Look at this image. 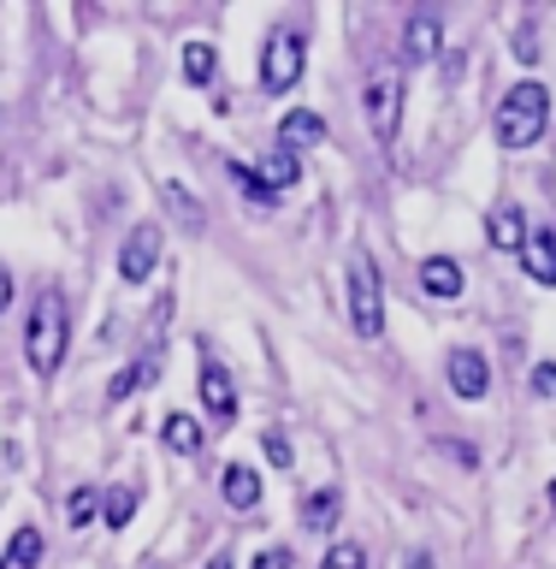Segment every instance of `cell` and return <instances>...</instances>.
Masks as SVG:
<instances>
[{"mask_svg": "<svg viewBox=\"0 0 556 569\" xmlns=\"http://www.w3.org/2000/svg\"><path fill=\"white\" fill-rule=\"evenodd\" d=\"M65 338H71V302L65 291H36L30 297V315H24V362L36 380H53L65 362Z\"/></svg>", "mask_w": 556, "mask_h": 569, "instance_id": "6da1fadb", "label": "cell"}, {"mask_svg": "<svg viewBox=\"0 0 556 569\" xmlns=\"http://www.w3.org/2000/svg\"><path fill=\"white\" fill-rule=\"evenodd\" d=\"M545 124H550V89L539 78H522L492 113V131L504 149H533L545 137Z\"/></svg>", "mask_w": 556, "mask_h": 569, "instance_id": "7a4b0ae2", "label": "cell"}, {"mask_svg": "<svg viewBox=\"0 0 556 569\" xmlns=\"http://www.w3.org/2000/svg\"><path fill=\"white\" fill-rule=\"evenodd\" d=\"M350 320L362 338H380L385 332V273L367 249L350 256Z\"/></svg>", "mask_w": 556, "mask_h": 569, "instance_id": "3957f363", "label": "cell"}, {"mask_svg": "<svg viewBox=\"0 0 556 569\" xmlns=\"http://www.w3.org/2000/svg\"><path fill=\"white\" fill-rule=\"evenodd\" d=\"M302 66H309V48H302V30H273L261 48V89L266 96H291L302 83Z\"/></svg>", "mask_w": 556, "mask_h": 569, "instance_id": "277c9868", "label": "cell"}, {"mask_svg": "<svg viewBox=\"0 0 556 569\" xmlns=\"http://www.w3.org/2000/svg\"><path fill=\"white\" fill-rule=\"evenodd\" d=\"M362 107H367V124H373V142H397V124H403V78L397 71H380L367 89H362Z\"/></svg>", "mask_w": 556, "mask_h": 569, "instance_id": "5b68a950", "label": "cell"}, {"mask_svg": "<svg viewBox=\"0 0 556 569\" xmlns=\"http://www.w3.org/2000/svg\"><path fill=\"white\" fill-rule=\"evenodd\" d=\"M444 380H451V391L462 403H479L492 391V362H486V350H474V345H456L451 356H444Z\"/></svg>", "mask_w": 556, "mask_h": 569, "instance_id": "8992f818", "label": "cell"}, {"mask_svg": "<svg viewBox=\"0 0 556 569\" xmlns=\"http://www.w3.org/2000/svg\"><path fill=\"white\" fill-rule=\"evenodd\" d=\"M154 261H160V226L154 220H142L124 231V243H119V279L124 284H142L154 273Z\"/></svg>", "mask_w": 556, "mask_h": 569, "instance_id": "52a82bcc", "label": "cell"}, {"mask_svg": "<svg viewBox=\"0 0 556 569\" xmlns=\"http://www.w3.org/2000/svg\"><path fill=\"white\" fill-rule=\"evenodd\" d=\"M202 409L213 421H237V386H231V373L220 368V362H202Z\"/></svg>", "mask_w": 556, "mask_h": 569, "instance_id": "ba28073f", "label": "cell"}, {"mask_svg": "<svg viewBox=\"0 0 556 569\" xmlns=\"http://www.w3.org/2000/svg\"><path fill=\"white\" fill-rule=\"evenodd\" d=\"M438 48H444V30H438V18L433 12H408V24H403V60H438Z\"/></svg>", "mask_w": 556, "mask_h": 569, "instance_id": "9c48e42d", "label": "cell"}, {"mask_svg": "<svg viewBox=\"0 0 556 569\" xmlns=\"http://www.w3.org/2000/svg\"><path fill=\"white\" fill-rule=\"evenodd\" d=\"M486 238L492 249H504V256H522V243H527V213L515 208V202H497L486 213Z\"/></svg>", "mask_w": 556, "mask_h": 569, "instance_id": "30bf717a", "label": "cell"}, {"mask_svg": "<svg viewBox=\"0 0 556 569\" xmlns=\"http://www.w3.org/2000/svg\"><path fill=\"white\" fill-rule=\"evenodd\" d=\"M462 284H468V279H462V261H456V256H426V261H421V291H426V297L456 302Z\"/></svg>", "mask_w": 556, "mask_h": 569, "instance_id": "8fae6325", "label": "cell"}, {"mask_svg": "<svg viewBox=\"0 0 556 569\" xmlns=\"http://www.w3.org/2000/svg\"><path fill=\"white\" fill-rule=\"evenodd\" d=\"M314 142H326V119L309 113V107H291V113L279 119V149L302 154V149H314Z\"/></svg>", "mask_w": 556, "mask_h": 569, "instance_id": "7c38bea8", "label": "cell"}, {"mask_svg": "<svg viewBox=\"0 0 556 569\" xmlns=\"http://www.w3.org/2000/svg\"><path fill=\"white\" fill-rule=\"evenodd\" d=\"M522 273L533 284H556V231H527V243H522Z\"/></svg>", "mask_w": 556, "mask_h": 569, "instance_id": "4fadbf2b", "label": "cell"}, {"mask_svg": "<svg viewBox=\"0 0 556 569\" xmlns=\"http://www.w3.org/2000/svg\"><path fill=\"white\" fill-rule=\"evenodd\" d=\"M220 498L231 510H255L261 505V475L249 469V462H225L220 469Z\"/></svg>", "mask_w": 556, "mask_h": 569, "instance_id": "5bb4252c", "label": "cell"}, {"mask_svg": "<svg viewBox=\"0 0 556 569\" xmlns=\"http://www.w3.org/2000/svg\"><path fill=\"white\" fill-rule=\"evenodd\" d=\"M160 439H166L172 457H195V451L208 445V427L195 421V416H184V409H172V416L160 421Z\"/></svg>", "mask_w": 556, "mask_h": 569, "instance_id": "9a60e30c", "label": "cell"}, {"mask_svg": "<svg viewBox=\"0 0 556 569\" xmlns=\"http://www.w3.org/2000/svg\"><path fill=\"white\" fill-rule=\"evenodd\" d=\"M154 380H160V350H142L137 362H124V368L113 373V386H107V398H113V403H124L131 391L154 386Z\"/></svg>", "mask_w": 556, "mask_h": 569, "instance_id": "2e32d148", "label": "cell"}, {"mask_svg": "<svg viewBox=\"0 0 556 569\" xmlns=\"http://www.w3.org/2000/svg\"><path fill=\"white\" fill-rule=\"evenodd\" d=\"M255 172H261V178H266V184H273L279 196H284V190H296V184H302V154H291V149H279V142H273V149H266V160H261Z\"/></svg>", "mask_w": 556, "mask_h": 569, "instance_id": "e0dca14e", "label": "cell"}, {"mask_svg": "<svg viewBox=\"0 0 556 569\" xmlns=\"http://www.w3.org/2000/svg\"><path fill=\"white\" fill-rule=\"evenodd\" d=\"M337 516H344V498H337V487H320V492L302 498V528L326 533V528H337Z\"/></svg>", "mask_w": 556, "mask_h": 569, "instance_id": "ac0fdd59", "label": "cell"}, {"mask_svg": "<svg viewBox=\"0 0 556 569\" xmlns=\"http://www.w3.org/2000/svg\"><path fill=\"white\" fill-rule=\"evenodd\" d=\"M137 505H142V487H107V498H101V522L107 528H131L137 522Z\"/></svg>", "mask_w": 556, "mask_h": 569, "instance_id": "d6986e66", "label": "cell"}, {"mask_svg": "<svg viewBox=\"0 0 556 569\" xmlns=\"http://www.w3.org/2000/svg\"><path fill=\"white\" fill-rule=\"evenodd\" d=\"M160 196H166V208L178 213V220H184V231H190V238H195V231H208V208L195 202V196H190L184 184H178V178H172V184H160Z\"/></svg>", "mask_w": 556, "mask_h": 569, "instance_id": "ffe728a7", "label": "cell"}, {"mask_svg": "<svg viewBox=\"0 0 556 569\" xmlns=\"http://www.w3.org/2000/svg\"><path fill=\"white\" fill-rule=\"evenodd\" d=\"M225 172H231V184H237V190H243V196H249V202H255V208H279V190L266 184V178H261L255 167H249V160H231Z\"/></svg>", "mask_w": 556, "mask_h": 569, "instance_id": "44dd1931", "label": "cell"}, {"mask_svg": "<svg viewBox=\"0 0 556 569\" xmlns=\"http://www.w3.org/2000/svg\"><path fill=\"white\" fill-rule=\"evenodd\" d=\"M42 563V528H18L12 533V546H7V569H36Z\"/></svg>", "mask_w": 556, "mask_h": 569, "instance_id": "7402d4cb", "label": "cell"}, {"mask_svg": "<svg viewBox=\"0 0 556 569\" xmlns=\"http://www.w3.org/2000/svg\"><path fill=\"white\" fill-rule=\"evenodd\" d=\"M213 71H220V53H213V42H190L184 48V83H213Z\"/></svg>", "mask_w": 556, "mask_h": 569, "instance_id": "603a6c76", "label": "cell"}, {"mask_svg": "<svg viewBox=\"0 0 556 569\" xmlns=\"http://www.w3.org/2000/svg\"><path fill=\"white\" fill-rule=\"evenodd\" d=\"M65 516H71V528L101 522V492H95V487H71V498H65Z\"/></svg>", "mask_w": 556, "mask_h": 569, "instance_id": "cb8c5ba5", "label": "cell"}, {"mask_svg": "<svg viewBox=\"0 0 556 569\" xmlns=\"http://www.w3.org/2000/svg\"><path fill=\"white\" fill-rule=\"evenodd\" d=\"M320 569H367V546H355V540H337L332 551H326V563Z\"/></svg>", "mask_w": 556, "mask_h": 569, "instance_id": "d4e9b609", "label": "cell"}, {"mask_svg": "<svg viewBox=\"0 0 556 569\" xmlns=\"http://www.w3.org/2000/svg\"><path fill=\"white\" fill-rule=\"evenodd\" d=\"M261 451H266V462H273V469H291V462H296L291 439H284L279 427H266V433H261Z\"/></svg>", "mask_w": 556, "mask_h": 569, "instance_id": "484cf974", "label": "cell"}, {"mask_svg": "<svg viewBox=\"0 0 556 569\" xmlns=\"http://www.w3.org/2000/svg\"><path fill=\"white\" fill-rule=\"evenodd\" d=\"M438 451L451 462H462V469H479V451H474V445H462V439H438Z\"/></svg>", "mask_w": 556, "mask_h": 569, "instance_id": "4316f807", "label": "cell"}, {"mask_svg": "<svg viewBox=\"0 0 556 569\" xmlns=\"http://www.w3.org/2000/svg\"><path fill=\"white\" fill-rule=\"evenodd\" d=\"M533 398H556V362L533 368Z\"/></svg>", "mask_w": 556, "mask_h": 569, "instance_id": "83f0119b", "label": "cell"}, {"mask_svg": "<svg viewBox=\"0 0 556 569\" xmlns=\"http://www.w3.org/2000/svg\"><path fill=\"white\" fill-rule=\"evenodd\" d=\"M255 569H291V551H284V546H266L261 558H255Z\"/></svg>", "mask_w": 556, "mask_h": 569, "instance_id": "f1b7e54d", "label": "cell"}, {"mask_svg": "<svg viewBox=\"0 0 556 569\" xmlns=\"http://www.w3.org/2000/svg\"><path fill=\"white\" fill-rule=\"evenodd\" d=\"M12 297H18V284H12V267H0V315L12 309Z\"/></svg>", "mask_w": 556, "mask_h": 569, "instance_id": "f546056e", "label": "cell"}, {"mask_svg": "<svg viewBox=\"0 0 556 569\" xmlns=\"http://www.w3.org/2000/svg\"><path fill=\"white\" fill-rule=\"evenodd\" d=\"M403 569H433V558H426V551H408V558H403Z\"/></svg>", "mask_w": 556, "mask_h": 569, "instance_id": "4dcf8cb0", "label": "cell"}, {"mask_svg": "<svg viewBox=\"0 0 556 569\" xmlns=\"http://www.w3.org/2000/svg\"><path fill=\"white\" fill-rule=\"evenodd\" d=\"M208 569H237V563H231V551H213V558H208Z\"/></svg>", "mask_w": 556, "mask_h": 569, "instance_id": "1f68e13d", "label": "cell"}, {"mask_svg": "<svg viewBox=\"0 0 556 569\" xmlns=\"http://www.w3.org/2000/svg\"><path fill=\"white\" fill-rule=\"evenodd\" d=\"M545 498H550V510H556V480H550V487H545Z\"/></svg>", "mask_w": 556, "mask_h": 569, "instance_id": "d6a6232c", "label": "cell"}]
</instances>
